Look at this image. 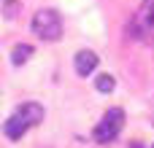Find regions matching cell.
<instances>
[{"label": "cell", "instance_id": "8992f818", "mask_svg": "<svg viewBox=\"0 0 154 148\" xmlns=\"http://www.w3.org/2000/svg\"><path fill=\"white\" fill-rule=\"evenodd\" d=\"M30 54H32V46L19 43V46H14V51H11V62H14V65H24V62L30 59Z\"/></svg>", "mask_w": 154, "mask_h": 148}, {"label": "cell", "instance_id": "277c9868", "mask_svg": "<svg viewBox=\"0 0 154 148\" xmlns=\"http://www.w3.org/2000/svg\"><path fill=\"white\" fill-rule=\"evenodd\" d=\"M122 127H125V111H122V108H108L106 116H103V121L95 127L92 138H95L97 143H114V140L119 138Z\"/></svg>", "mask_w": 154, "mask_h": 148}, {"label": "cell", "instance_id": "52a82bcc", "mask_svg": "<svg viewBox=\"0 0 154 148\" xmlns=\"http://www.w3.org/2000/svg\"><path fill=\"white\" fill-rule=\"evenodd\" d=\"M95 89H97V92H111V89H114V78H111L108 73L97 75V81H95Z\"/></svg>", "mask_w": 154, "mask_h": 148}, {"label": "cell", "instance_id": "3957f363", "mask_svg": "<svg viewBox=\"0 0 154 148\" xmlns=\"http://www.w3.org/2000/svg\"><path fill=\"white\" fill-rule=\"evenodd\" d=\"M133 35L141 43L154 46V0H143L133 16Z\"/></svg>", "mask_w": 154, "mask_h": 148}, {"label": "cell", "instance_id": "6da1fadb", "mask_svg": "<svg viewBox=\"0 0 154 148\" xmlns=\"http://www.w3.org/2000/svg\"><path fill=\"white\" fill-rule=\"evenodd\" d=\"M41 121H43V108H41L38 102H24V105H19V108L5 119L3 132H5L8 140H19L27 129L38 127Z\"/></svg>", "mask_w": 154, "mask_h": 148}, {"label": "cell", "instance_id": "ba28073f", "mask_svg": "<svg viewBox=\"0 0 154 148\" xmlns=\"http://www.w3.org/2000/svg\"><path fill=\"white\" fill-rule=\"evenodd\" d=\"M16 11H19V3H16V0H8V3L3 5V13H5V19H14V16H16Z\"/></svg>", "mask_w": 154, "mask_h": 148}, {"label": "cell", "instance_id": "5b68a950", "mask_svg": "<svg viewBox=\"0 0 154 148\" xmlns=\"http://www.w3.org/2000/svg\"><path fill=\"white\" fill-rule=\"evenodd\" d=\"M95 67H97V54H95V51L84 49V51L76 54V73H79V75H89Z\"/></svg>", "mask_w": 154, "mask_h": 148}, {"label": "cell", "instance_id": "7a4b0ae2", "mask_svg": "<svg viewBox=\"0 0 154 148\" xmlns=\"http://www.w3.org/2000/svg\"><path fill=\"white\" fill-rule=\"evenodd\" d=\"M32 32L41 40H60L62 38V19L54 8H41L32 16Z\"/></svg>", "mask_w": 154, "mask_h": 148}]
</instances>
